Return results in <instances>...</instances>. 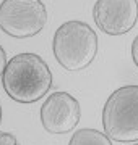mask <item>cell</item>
I'll return each mask as SVG.
<instances>
[{
	"mask_svg": "<svg viewBox=\"0 0 138 145\" xmlns=\"http://www.w3.org/2000/svg\"><path fill=\"white\" fill-rule=\"evenodd\" d=\"M47 24V8L41 0H3L0 3V29L15 37H34Z\"/></svg>",
	"mask_w": 138,
	"mask_h": 145,
	"instance_id": "4",
	"label": "cell"
},
{
	"mask_svg": "<svg viewBox=\"0 0 138 145\" xmlns=\"http://www.w3.org/2000/svg\"><path fill=\"white\" fill-rule=\"evenodd\" d=\"M2 84L11 100L18 103H34L52 87V72L37 53H18L7 61Z\"/></svg>",
	"mask_w": 138,
	"mask_h": 145,
	"instance_id": "1",
	"label": "cell"
},
{
	"mask_svg": "<svg viewBox=\"0 0 138 145\" xmlns=\"http://www.w3.org/2000/svg\"><path fill=\"white\" fill-rule=\"evenodd\" d=\"M0 123H2V106H0Z\"/></svg>",
	"mask_w": 138,
	"mask_h": 145,
	"instance_id": "11",
	"label": "cell"
},
{
	"mask_svg": "<svg viewBox=\"0 0 138 145\" xmlns=\"http://www.w3.org/2000/svg\"><path fill=\"white\" fill-rule=\"evenodd\" d=\"M7 66V53L3 50V47L0 45V76L3 74V69Z\"/></svg>",
	"mask_w": 138,
	"mask_h": 145,
	"instance_id": "10",
	"label": "cell"
},
{
	"mask_svg": "<svg viewBox=\"0 0 138 145\" xmlns=\"http://www.w3.org/2000/svg\"><path fill=\"white\" fill-rule=\"evenodd\" d=\"M132 58H133V63L138 68V36L135 37V40L132 44Z\"/></svg>",
	"mask_w": 138,
	"mask_h": 145,
	"instance_id": "9",
	"label": "cell"
},
{
	"mask_svg": "<svg viewBox=\"0 0 138 145\" xmlns=\"http://www.w3.org/2000/svg\"><path fill=\"white\" fill-rule=\"evenodd\" d=\"M80 102L68 92H54L41 106V123L49 134H67L80 123Z\"/></svg>",
	"mask_w": 138,
	"mask_h": 145,
	"instance_id": "5",
	"label": "cell"
},
{
	"mask_svg": "<svg viewBox=\"0 0 138 145\" xmlns=\"http://www.w3.org/2000/svg\"><path fill=\"white\" fill-rule=\"evenodd\" d=\"M0 145H20L18 140L10 132H0Z\"/></svg>",
	"mask_w": 138,
	"mask_h": 145,
	"instance_id": "8",
	"label": "cell"
},
{
	"mask_svg": "<svg viewBox=\"0 0 138 145\" xmlns=\"http://www.w3.org/2000/svg\"><path fill=\"white\" fill-rule=\"evenodd\" d=\"M98 27L109 36H122L135 27L138 20L137 0H98L93 10Z\"/></svg>",
	"mask_w": 138,
	"mask_h": 145,
	"instance_id": "6",
	"label": "cell"
},
{
	"mask_svg": "<svg viewBox=\"0 0 138 145\" xmlns=\"http://www.w3.org/2000/svg\"><path fill=\"white\" fill-rule=\"evenodd\" d=\"M137 145H138V144H137Z\"/></svg>",
	"mask_w": 138,
	"mask_h": 145,
	"instance_id": "13",
	"label": "cell"
},
{
	"mask_svg": "<svg viewBox=\"0 0 138 145\" xmlns=\"http://www.w3.org/2000/svg\"><path fill=\"white\" fill-rule=\"evenodd\" d=\"M137 2H138V0H137Z\"/></svg>",
	"mask_w": 138,
	"mask_h": 145,
	"instance_id": "12",
	"label": "cell"
},
{
	"mask_svg": "<svg viewBox=\"0 0 138 145\" xmlns=\"http://www.w3.org/2000/svg\"><path fill=\"white\" fill-rule=\"evenodd\" d=\"M52 50L62 68L76 72L88 68L98 53V36L88 23L72 20L54 34Z\"/></svg>",
	"mask_w": 138,
	"mask_h": 145,
	"instance_id": "2",
	"label": "cell"
},
{
	"mask_svg": "<svg viewBox=\"0 0 138 145\" xmlns=\"http://www.w3.org/2000/svg\"><path fill=\"white\" fill-rule=\"evenodd\" d=\"M68 145H112V142L98 129H80L73 134Z\"/></svg>",
	"mask_w": 138,
	"mask_h": 145,
	"instance_id": "7",
	"label": "cell"
},
{
	"mask_svg": "<svg viewBox=\"0 0 138 145\" xmlns=\"http://www.w3.org/2000/svg\"><path fill=\"white\" fill-rule=\"evenodd\" d=\"M102 126L115 142H138V86H123L109 95L102 108Z\"/></svg>",
	"mask_w": 138,
	"mask_h": 145,
	"instance_id": "3",
	"label": "cell"
}]
</instances>
